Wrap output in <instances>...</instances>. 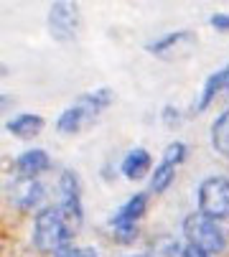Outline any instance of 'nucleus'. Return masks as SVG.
<instances>
[{
  "label": "nucleus",
  "instance_id": "obj_21",
  "mask_svg": "<svg viewBox=\"0 0 229 257\" xmlns=\"http://www.w3.org/2000/svg\"><path fill=\"white\" fill-rule=\"evenodd\" d=\"M178 115H181V112H178L176 107H171V104H168V107H163V122H166L168 127L181 122V117H178Z\"/></svg>",
  "mask_w": 229,
  "mask_h": 257
},
{
  "label": "nucleus",
  "instance_id": "obj_15",
  "mask_svg": "<svg viewBox=\"0 0 229 257\" xmlns=\"http://www.w3.org/2000/svg\"><path fill=\"white\" fill-rule=\"evenodd\" d=\"M186 41H191V33L188 31H176V33H168V36H163V39H158V41H150L145 49L163 56L166 51H171V49H176L178 44H186Z\"/></svg>",
  "mask_w": 229,
  "mask_h": 257
},
{
  "label": "nucleus",
  "instance_id": "obj_12",
  "mask_svg": "<svg viewBox=\"0 0 229 257\" xmlns=\"http://www.w3.org/2000/svg\"><path fill=\"white\" fill-rule=\"evenodd\" d=\"M211 145L214 151L224 158H229V107L214 120L211 125Z\"/></svg>",
  "mask_w": 229,
  "mask_h": 257
},
{
  "label": "nucleus",
  "instance_id": "obj_9",
  "mask_svg": "<svg viewBox=\"0 0 229 257\" xmlns=\"http://www.w3.org/2000/svg\"><path fill=\"white\" fill-rule=\"evenodd\" d=\"M51 168V158L46 156V151L41 148H33V151H26L18 156L16 161V171L21 176H38V173H44Z\"/></svg>",
  "mask_w": 229,
  "mask_h": 257
},
{
  "label": "nucleus",
  "instance_id": "obj_5",
  "mask_svg": "<svg viewBox=\"0 0 229 257\" xmlns=\"http://www.w3.org/2000/svg\"><path fill=\"white\" fill-rule=\"evenodd\" d=\"M46 23H49V33H51L54 41L66 44V41L76 39L79 26H82L79 3H76V0H51Z\"/></svg>",
  "mask_w": 229,
  "mask_h": 257
},
{
  "label": "nucleus",
  "instance_id": "obj_18",
  "mask_svg": "<svg viewBox=\"0 0 229 257\" xmlns=\"http://www.w3.org/2000/svg\"><path fill=\"white\" fill-rule=\"evenodd\" d=\"M54 257H99V254H97L94 247H74V244H66Z\"/></svg>",
  "mask_w": 229,
  "mask_h": 257
},
{
  "label": "nucleus",
  "instance_id": "obj_3",
  "mask_svg": "<svg viewBox=\"0 0 229 257\" xmlns=\"http://www.w3.org/2000/svg\"><path fill=\"white\" fill-rule=\"evenodd\" d=\"M183 237H186V242L199 244V247L209 249L211 254L224 252L226 249V242H229V232L221 224V219L206 216L201 211L188 214L183 219Z\"/></svg>",
  "mask_w": 229,
  "mask_h": 257
},
{
  "label": "nucleus",
  "instance_id": "obj_1",
  "mask_svg": "<svg viewBox=\"0 0 229 257\" xmlns=\"http://www.w3.org/2000/svg\"><path fill=\"white\" fill-rule=\"evenodd\" d=\"M33 247L44 254H56L66 244H71L69 216L61 206H44L33 216Z\"/></svg>",
  "mask_w": 229,
  "mask_h": 257
},
{
  "label": "nucleus",
  "instance_id": "obj_22",
  "mask_svg": "<svg viewBox=\"0 0 229 257\" xmlns=\"http://www.w3.org/2000/svg\"><path fill=\"white\" fill-rule=\"evenodd\" d=\"M224 79H226V87H229V64L224 66Z\"/></svg>",
  "mask_w": 229,
  "mask_h": 257
},
{
  "label": "nucleus",
  "instance_id": "obj_7",
  "mask_svg": "<svg viewBox=\"0 0 229 257\" xmlns=\"http://www.w3.org/2000/svg\"><path fill=\"white\" fill-rule=\"evenodd\" d=\"M59 191H61V209L69 216V222L74 219V224H82L84 206H82V183H79L76 171H71V168H64L61 171Z\"/></svg>",
  "mask_w": 229,
  "mask_h": 257
},
{
  "label": "nucleus",
  "instance_id": "obj_8",
  "mask_svg": "<svg viewBox=\"0 0 229 257\" xmlns=\"http://www.w3.org/2000/svg\"><path fill=\"white\" fill-rule=\"evenodd\" d=\"M8 201L21 211H31L44 201V186L36 176H21L8 186Z\"/></svg>",
  "mask_w": 229,
  "mask_h": 257
},
{
  "label": "nucleus",
  "instance_id": "obj_10",
  "mask_svg": "<svg viewBox=\"0 0 229 257\" xmlns=\"http://www.w3.org/2000/svg\"><path fill=\"white\" fill-rule=\"evenodd\" d=\"M6 130L21 140L26 138H36L38 133L44 130V117L41 115H31V112H23V115H16L13 120L6 122Z\"/></svg>",
  "mask_w": 229,
  "mask_h": 257
},
{
  "label": "nucleus",
  "instance_id": "obj_23",
  "mask_svg": "<svg viewBox=\"0 0 229 257\" xmlns=\"http://www.w3.org/2000/svg\"><path fill=\"white\" fill-rule=\"evenodd\" d=\"M130 257H145V254H130Z\"/></svg>",
  "mask_w": 229,
  "mask_h": 257
},
{
  "label": "nucleus",
  "instance_id": "obj_17",
  "mask_svg": "<svg viewBox=\"0 0 229 257\" xmlns=\"http://www.w3.org/2000/svg\"><path fill=\"white\" fill-rule=\"evenodd\" d=\"M186 156H188V148H186V145L181 143V140H173L171 145H168V148L163 151V161H168V163H183L186 161Z\"/></svg>",
  "mask_w": 229,
  "mask_h": 257
},
{
  "label": "nucleus",
  "instance_id": "obj_20",
  "mask_svg": "<svg viewBox=\"0 0 229 257\" xmlns=\"http://www.w3.org/2000/svg\"><path fill=\"white\" fill-rule=\"evenodd\" d=\"M183 257H211V252L209 249H204V247H199V244H186L183 247Z\"/></svg>",
  "mask_w": 229,
  "mask_h": 257
},
{
  "label": "nucleus",
  "instance_id": "obj_16",
  "mask_svg": "<svg viewBox=\"0 0 229 257\" xmlns=\"http://www.w3.org/2000/svg\"><path fill=\"white\" fill-rule=\"evenodd\" d=\"M150 257H183V247L173 237H163L150 247Z\"/></svg>",
  "mask_w": 229,
  "mask_h": 257
},
{
  "label": "nucleus",
  "instance_id": "obj_13",
  "mask_svg": "<svg viewBox=\"0 0 229 257\" xmlns=\"http://www.w3.org/2000/svg\"><path fill=\"white\" fill-rule=\"evenodd\" d=\"M176 178V163H168V161H161L156 168H153V176H150V191L161 196L168 191V186Z\"/></svg>",
  "mask_w": 229,
  "mask_h": 257
},
{
  "label": "nucleus",
  "instance_id": "obj_11",
  "mask_svg": "<svg viewBox=\"0 0 229 257\" xmlns=\"http://www.w3.org/2000/svg\"><path fill=\"white\" fill-rule=\"evenodd\" d=\"M120 171H123L125 178H130V181H140V178L150 171V153H148L145 148H133V151L123 158Z\"/></svg>",
  "mask_w": 229,
  "mask_h": 257
},
{
  "label": "nucleus",
  "instance_id": "obj_6",
  "mask_svg": "<svg viewBox=\"0 0 229 257\" xmlns=\"http://www.w3.org/2000/svg\"><path fill=\"white\" fill-rule=\"evenodd\" d=\"M199 211L214 219H224L229 216V178L224 176H209L199 183Z\"/></svg>",
  "mask_w": 229,
  "mask_h": 257
},
{
  "label": "nucleus",
  "instance_id": "obj_2",
  "mask_svg": "<svg viewBox=\"0 0 229 257\" xmlns=\"http://www.w3.org/2000/svg\"><path fill=\"white\" fill-rule=\"evenodd\" d=\"M112 102V92L109 89H97V92H87L76 99L71 107H66L56 120V130L64 135H76L87 122H92L102 109H107Z\"/></svg>",
  "mask_w": 229,
  "mask_h": 257
},
{
  "label": "nucleus",
  "instance_id": "obj_19",
  "mask_svg": "<svg viewBox=\"0 0 229 257\" xmlns=\"http://www.w3.org/2000/svg\"><path fill=\"white\" fill-rule=\"evenodd\" d=\"M209 26H214L216 31H229V16L226 13H214L209 18Z\"/></svg>",
  "mask_w": 229,
  "mask_h": 257
},
{
  "label": "nucleus",
  "instance_id": "obj_14",
  "mask_svg": "<svg viewBox=\"0 0 229 257\" xmlns=\"http://www.w3.org/2000/svg\"><path fill=\"white\" fill-rule=\"evenodd\" d=\"M226 87V79H224V69L214 71V74H209V79L204 82V89H201V97L196 102V112H204V109L214 102V97Z\"/></svg>",
  "mask_w": 229,
  "mask_h": 257
},
{
  "label": "nucleus",
  "instance_id": "obj_4",
  "mask_svg": "<svg viewBox=\"0 0 229 257\" xmlns=\"http://www.w3.org/2000/svg\"><path fill=\"white\" fill-rule=\"evenodd\" d=\"M148 211V194H133L118 211L109 216V227L114 232V239L120 244H130L138 234V222Z\"/></svg>",
  "mask_w": 229,
  "mask_h": 257
}]
</instances>
